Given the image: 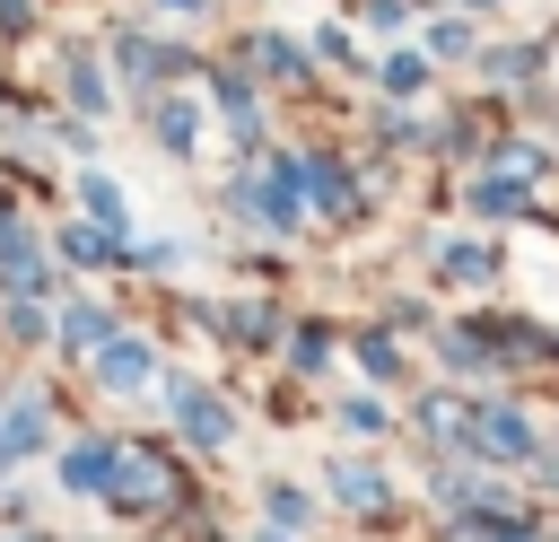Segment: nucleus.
Here are the masks:
<instances>
[{"mask_svg":"<svg viewBox=\"0 0 559 542\" xmlns=\"http://www.w3.org/2000/svg\"><path fill=\"white\" fill-rule=\"evenodd\" d=\"M17 542H44V533H17Z\"/></svg>","mask_w":559,"mask_h":542,"instance_id":"23","label":"nucleus"},{"mask_svg":"<svg viewBox=\"0 0 559 542\" xmlns=\"http://www.w3.org/2000/svg\"><path fill=\"white\" fill-rule=\"evenodd\" d=\"M480 455H533V420L507 411V402H489L480 411Z\"/></svg>","mask_w":559,"mask_h":542,"instance_id":"5","label":"nucleus"},{"mask_svg":"<svg viewBox=\"0 0 559 542\" xmlns=\"http://www.w3.org/2000/svg\"><path fill=\"white\" fill-rule=\"evenodd\" d=\"M114 463H122V455H114L105 437H79V446L61 455V490H114Z\"/></svg>","mask_w":559,"mask_h":542,"instance_id":"4","label":"nucleus"},{"mask_svg":"<svg viewBox=\"0 0 559 542\" xmlns=\"http://www.w3.org/2000/svg\"><path fill=\"white\" fill-rule=\"evenodd\" d=\"M105 498H114V507H157V498H166V463H157V455H122Z\"/></svg>","mask_w":559,"mask_h":542,"instance_id":"3","label":"nucleus"},{"mask_svg":"<svg viewBox=\"0 0 559 542\" xmlns=\"http://www.w3.org/2000/svg\"><path fill=\"white\" fill-rule=\"evenodd\" d=\"M332 358V332H297V367H323Z\"/></svg>","mask_w":559,"mask_h":542,"instance_id":"19","label":"nucleus"},{"mask_svg":"<svg viewBox=\"0 0 559 542\" xmlns=\"http://www.w3.org/2000/svg\"><path fill=\"white\" fill-rule=\"evenodd\" d=\"M358 358H367L376 376H393V341H384V332H367V341H358Z\"/></svg>","mask_w":559,"mask_h":542,"instance_id":"20","label":"nucleus"},{"mask_svg":"<svg viewBox=\"0 0 559 542\" xmlns=\"http://www.w3.org/2000/svg\"><path fill=\"white\" fill-rule=\"evenodd\" d=\"M384 87H393V96H411V87H419V61H411V52H393V61H384Z\"/></svg>","mask_w":559,"mask_h":542,"instance_id":"18","label":"nucleus"},{"mask_svg":"<svg viewBox=\"0 0 559 542\" xmlns=\"http://www.w3.org/2000/svg\"><path fill=\"white\" fill-rule=\"evenodd\" d=\"M271 542H280V533H271Z\"/></svg>","mask_w":559,"mask_h":542,"instance_id":"24","label":"nucleus"},{"mask_svg":"<svg viewBox=\"0 0 559 542\" xmlns=\"http://www.w3.org/2000/svg\"><path fill=\"white\" fill-rule=\"evenodd\" d=\"M61 262H131L105 227H61Z\"/></svg>","mask_w":559,"mask_h":542,"instance_id":"8","label":"nucleus"},{"mask_svg":"<svg viewBox=\"0 0 559 542\" xmlns=\"http://www.w3.org/2000/svg\"><path fill=\"white\" fill-rule=\"evenodd\" d=\"M0 446H9V455H35V446H44V402H9V411H0Z\"/></svg>","mask_w":559,"mask_h":542,"instance_id":"6","label":"nucleus"},{"mask_svg":"<svg viewBox=\"0 0 559 542\" xmlns=\"http://www.w3.org/2000/svg\"><path fill=\"white\" fill-rule=\"evenodd\" d=\"M96 376H105L114 393H140V385L157 376V358H148V341H131V332H114V341L96 350Z\"/></svg>","mask_w":559,"mask_h":542,"instance_id":"1","label":"nucleus"},{"mask_svg":"<svg viewBox=\"0 0 559 542\" xmlns=\"http://www.w3.org/2000/svg\"><path fill=\"white\" fill-rule=\"evenodd\" d=\"M472 201H480V210H515V201H524V192H515V166L480 175V184H472Z\"/></svg>","mask_w":559,"mask_h":542,"instance_id":"15","label":"nucleus"},{"mask_svg":"<svg viewBox=\"0 0 559 542\" xmlns=\"http://www.w3.org/2000/svg\"><path fill=\"white\" fill-rule=\"evenodd\" d=\"M192 131H201V122H192V105H183V96H166V105H157V140H166V149H192Z\"/></svg>","mask_w":559,"mask_h":542,"instance_id":"12","label":"nucleus"},{"mask_svg":"<svg viewBox=\"0 0 559 542\" xmlns=\"http://www.w3.org/2000/svg\"><path fill=\"white\" fill-rule=\"evenodd\" d=\"M157 9H183V17H192V9H210V0H157Z\"/></svg>","mask_w":559,"mask_h":542,"instance_id":"22","label":"nucleus"},{"mask_svg":"<svg viewBox=\"0 0 559 542\" xmlns=\"http://www.w3.org/2000/svg\"><path fill=\"white\" fill-rule=\"evenodd\" d=\"M306 201H314V210H349V175H341L332 157H306Z\"/></svg>","mask_w":559,"mask_h":542,"instance_id":"7","label":"nucleus"},{"mask_svg":"<svg viewBox=\"0 0 559 542\" xmlns=\"http://www.w3.org/2000/svg\"><path fill=\"white\" fill-rule=\"evenodd\" d=\"M428 52H437V61H463V52H472V26H463V17H437V26H428Z\"/></svg>","mask_w":559,"mask_h":542,"instance_id":"14","label":"nucleus"},{"mask_svg":"<svg viewBox=\"0 0 559 542\" xmlns=\"http://www.w3.org/2000/svg\"><path fill=\"white\" fill-rule=\"evenodd\" d=\"M70 87H79V105H87V114H96V105H105V79H96V61H87V52H79V61H70Z\"/></svg>","mask_w":559,"mask_h":542,"instance_id":"17","label":"nucleus"},{"mask_svg":"<svg viewBox=\"0 0 559 542\" xmlns=\"http://www.w3.org/2000/svg\"><path fill=\"white\" fill-rule=\"evenodd\" d=\"M61 341H70V350H105V341H114V315H105V306H70V315H61Z\"/></svg>","mask_w":559,"mask_h":542,"instance_id":"9","label":"nucleus"},{"mask_svg":"<svg viewBox=\"0 0 559 542\" xmlns=\"http://www.w3.org/2000/svg\"><path fill=\"white\" fill-rule=\"evenodd\" d=\"M332 490H341L349 507H376V498H384V472H367V463H341V472H332Z\"/></svg>","mask_w":559,"mask_h":542,"instance_id":"11","label":"nucleus"},{"mask_svg":"<svg viewBox=\"0 0 559 542\" xmlns=\"http://www.w3.org/2000/svg\"><path fill=\"white\" fill-rule=\"evenodd\" d=\"M437 262H445V280H489V271H498V254H489V245H445Z\"/></svg>","mask_w":559,"mask_h":542,"instance_id":"10","label":"nucleus"},{"mask_svg":"<svg viewBox=\"0 0 559 542\" xmlns=\"http://www.w3.org/2000/svg\"><path fill=\"white\" fill-rule=\"evenodd\" d=\"M253 61H262V70H280V79H297V52H288V35H253Z\"/></svg>","mask_w":559,"mask_h":542,"instance_id":"16","label":"nucleus"},{"mask_svg":"<svg viewBox=\"0 0 559 542\" xmlns=\"http://www.w3.org/2000/svg\"><path fill=\"white\" fill-rule=\"evenodd\" d=\"M463 533H489V542H533V525H463Z\"/></svg>","mask_w":559,"mask_h":542,"instance_id":"21","label":"nucleus"},{"mask_svg":"<svg viewBox=\"0 0 559 542\" xmlns=\"http://www.w3.org/2000/svg\"><path fill=\"white\" fill-rule=\"evenodd\" d=\"M166 402H175V420H183L192 446H227V402H210L201 385H166Z\"/></svg>","mask_w":559,"mask_h":542,"instance_id":"2","label":"nucleus"},{"mask_svg":"<svg viewBox=\"0 0 559 542\" xmlns=\"http://www.w3.org/2000/svg\"><path fill=\"white\" fill-rule=\"evenodd\" d=\"M79 201H87V219H122V192H114V175H79Z\"/></svg>","mask_w":559,"mask_h":542,"instance_id":"13","label":"nucleus"}]
</instances>
